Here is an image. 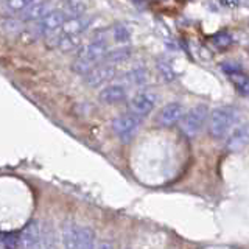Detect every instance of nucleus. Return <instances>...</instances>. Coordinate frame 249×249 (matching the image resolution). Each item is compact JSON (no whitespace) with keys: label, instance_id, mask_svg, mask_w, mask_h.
<instances>
[{"label":"nucleus","instance_id":"f257e3e1","mask_svg":"<svg viewBox=\"0 0 249 249\" xmlns=\"http://www.w3.org/2000/svg\"><path fill=\"white\" fill-rule=\"evenodd\" d=\"M237 122V109L233 106H218L209 115V134L215 140H221Z\"/></svg>","mask_w":249,"mask_h":249},{"label":"nucleus","instance_id":"f03ea898","mask_svg":"<svg viewBox=\"0 0 249 249\" xmlns=\"http://www.w3.org/2000/svg\"><path fill=\"white\" fill-rule=\"evenodd\" d=\"M209 115H210V111L206 105H198L189 109V111L185 112V115L182 117V120L179 122V128H181L182 134L190 139L196 137L201 132V129L204 128Z\"/></svg>","mask_w":249,"mask_h":249},{"label":"nucleus","instance_id":"7ed1b4c3","mask_svg":"<svg viewBox=\"0 0 249 249\" xmlns=\"http://www.w3.org/2000/svg\"><path fill=\"white\" fill-rule=\"evenodd\" d=\"M62 240L66 248H92L95 241V232L88 226L69 224L62 231Z\"/></svg>","mask_w":249,"mask_h":249},{"label":"nucleus","instance_id":"20e7f679","mask_svg":"<svg viewBox=\"0 0 249 249\" xmlns=\"http://www.w3.org/2000/svg\"><path fill=\"white\" fill-rule=\"evenodd\" d=\"M140 117L136 114H123L115 117L111 122V129L114 134L119 137L122 142H131L132 137L137 134L140 128Z\"/></svg>","mask_w":249,"mask_h":249},{"label":"nucleus","instance_id":"39448f33","mask_svg":"<svg viewBox=\"0 0 249 249\" xmlns=\"http://www.w3.org/2000/svg\"><path fill=\"white\" fill-rule=\"evenodd\" d=\"M69 18L70 14L66 10H50L41 20H37V25L35 30L39 33V36H47L58 31Z\"/></svg>","mask_w":249,"mask_h":249},{"label":"nucleus","instance_id":"423d86ee","mask_svg":"<svg viewBox=\"0 0 249 249\" xmlns=\"http://www.w3.org/2000/svg\"><path fill=\"white\" fill-rule=\"evenodd\" d=\"M117 75V67L115 64L111 62H100L95 67H93L90 72L84 75V83L90 86V88H100L106 83H109L112 78Z\"/></svg>","mask_w":249,"mask_h":249},{"label":"nucleus","instance_id":"0eeeda50","mask_svg":"<svg viewBox=\"0 0 249 249\" xmlns=\"http://www.w3.org/2000/svg\"><path fill=\"white\" fill-rule=\"evenodd\" d=\"M107 52H109V47L106 41H103V39H95V41L80 47V49L76 50V58L90 61L93 64H100V62H103V59L106 58Z\"/></svg>","mask_w":249,"mask_h":249},{"label":"nucleus","instance_id":"6e6552de","mask_svg":"<svg viewBox=\"0 0 249 249\" xmlns=\"http://www.w3.org/2000/svg\"><path fill=\"white\" fill-rule=\"evenodd\" d=\"M185 112H187L185 107L181 103L173 101V103H168L160 109V111L158 112V115H156L154 122L158 126L168 128V126H173V124L181 122L182 117L185 115Z\"/></svg>","mask_w":249,"mask_h":249},{"label":"nucleus","instance_id":"1a4fd4ad","mask_svg":"<svg viewBox=\"0 0 249 249\" xmlns=\"http://www.w3.org/2000/svg\"><path fill=\"white\" fill-rule=\"evenodd\" d=\"M156 101H158V97H156L153 92L150 90L139 92L128 101V109H129V112L136 114L139 117H143L146 114L153 112V109L156 107Z\"/></svg>","mask_w":249,"mask_h":249},{"label":"nucleus","instance_id":"9d476101","mask_svg":"<svg viewBox=\"0 0 249 249\" xmlns=\"http://www.w3.org/2000/svg\"><path fill=\"white\" fill-rule=\"evenodd\" d=\"M42 240V228L37 221H30L25 228L20 231V246L19 248H37L41 246Z\"/></svg>","mask_w":249,"mask_h":249},{"label":"nucleus","instance_id":"9b49d317","mask_svg":"<svg viewBox=\"0 0 249 249\" xmlns=\"http://www.w3.org/2000/svg\"><path fill=\"white\" fill-rule=\"evenodd\" d=\"M128 97V92L124 89V86L122 84H111L106 86L105 89H101L98 93V98L101 103L105 105H119L123 103Z\"/></svg>","mask_w":249,"mask_h":249},{"label":"nucleus","instance_id":"f8f14e48","mask_svg":"<svg viewBox=\"0 0 249 249\" xmlns=\"http://www.w3.org/2000/svg\"><path fill=\"white\" fill-rule=\"evenodd\" d=\"M248 143H249V123H245L231 132L228 142H226V148L229 151L235 153L243 150Z\"/></svg>","mask_w":249,"mask_h":249},{"label":"nucleus","instance_id":"ddd939ff","mask_svg":"<svg viewBox=\"0 0 249 249\" xmlns=\"http://www.w3.org/2000/svg\"><path fill=\"white\" fill-rule=\"evenodd\" d=\"M90 19H86L83 14L80 16H70L64 22V25L59 28V33L62 36H80L83 31L89 27Z\"/></svg>","mask_w":249,"mask_h":249},{"label":"nucleus","instance_id":"4468645a","mask_svg":"<svg viewBox=\"0 0 249 249\" xmlns=\"http://www.w3.org/2000/svg\"><path fill=\"white\" fill-rule=\"evenodd\" d=\"M49 5L45 2H35L28 5L25 10H22L20 20L23 22H33V20H41L44 16L49 13Z\"/></svg>","mask_w":249,"mask_h":249},{"label":"nucleus","instance_id":"2eb2a0df","mask_svg":"<svg viewBox=\"0 0 249 249\" xmlns=\"http://www.w3.org/2000/svg\"><path fill=\"white\" fill-rule=\"evenodd\" d=\"M131 49L129 47H120V49H115V50H109L106 58L103 59L105 62H111V64H119V62H123L129 59L131 56Z\"/></svg>","mask_w":249,"mask_h":249},{"label":"nucleus","instance_id":"dca6fc26","mask_svg":"<svg viewBox=\"0 0 249 249\" xmlns=\"http://www.w3.org/2000/svg\"><path fill=\"white\" fill-rule=\"evenodd\" d=\"M0 245L3 249H14L20 246V232H0Z\"/></svg>","mask_w":249,"mask_h":249},{"label":"nucleus","instance_id":"f3484780","mask_svg":"<svg viewBox=\"0 0 249 249\" xmlns=\"http://www.w3.org/2000/svg\"><path fill=\"white\" fill-rule=\"evenodd\" d=\"M231 81L235 86V89L241 93V95H249V75H245L243 72L231 75Z\"/></svg>","mask_w":249,"mask_h":249},{"label":"nucleus","instance_id":"a211bd4d","mask_svg":"<svg viewBox=\"0 0 249 249\" xmlns=\"http://www.w3.org/2000/svg\"><path fill=\"white\" fill-rule=\"evenodd\" d=\"M80 44H81L80 36H62L61 35V41H59L58 49L62 50V52L78 50V49H80Z\"/></svg>","mask_w":249,"mask_h":249},{"label":"nucleus","instance_id":"6ab92c4d","mask_svg":"<svg viewBox=\"0 0 249 249\" xmlns=\"http://www.w3.org/2000/svg\"><path fill=\"white\" fill-rule=\"evenodd\" d=\"M88 10L86 0H67V13L70 16H80Z\"/></svg>","mask_w":249,"mask_h":249},{"label":"nucleus","instance_id":"aec40b11","mask_svg":"<svg viewBox=\"0 0 249 249\" xmlns=\"http://www.w3.org/2000/svg\"><path fill=\"white\" fill-rule=\"evenodd\" d=\"M97 64H93V62L90 61H86V59H80V58H76L73 62H72V70L75 73H80V75H86L88 72H90V70L95 67Z\"/></svg>","mask_w":249,"mask_h":249},{"label":"nucleus","instance_id":"412c9836","mask_svg":"<svg viewBox=\"0 0 249 249\" xmlns=\"http://www.w3.org/2000/svg\"><path fill=\"white\" fill-rule=\"evenodd\" d=\"M128 80L132 84H143L148 80V72L145 69H134L128 73Z\"/></svg>","mask_w":249,"mask_h":249},{"label":"nucleus","instance_id":"4be33fe9","mask_svg":"<svg viewBox=\"0 0 249 249\" xmlns=\"http://www.w3.org/2000/svg\"><path fill=\"white\" fill-rule=\"evenodd\" d=\"M112 36H114V39L117 42H128L129 41V31H128V28L124 27V25H115L114 28H112Z\"/></svg>","mask_w":249,"mask_h":249},{"label":"nucleus","instance_id":"5701e85b","mask_svg":"<svg viewBox=\"0 0 249 249\" xmlns=\"http://www.w3.org/2000/svg\"><path fill=\"white\" fill-rule=\"evenodd\" d=\"M221 70L226 73V75H235V73H240L243 72V67H241L238 62H231V61H226V62H221Z\"/></svg>","mask_w":249,"mask_h":249},{"label":"nucleus","instance_id":"b1692460","mask_svg":"<svg viewBox=\"0 0 249 249\" xmlns=\"http://www.w3.org/2000/svg\"><path fill=\"white\" fill-rule=\"evenodd\" d=\"M212 42L216 47H220V49H226V47H229L232 44V37L228 33H220V35H215L212 37Z\"/></svg>","mask_w":249,"mask_h":249},{"label":"nucleus","instance_id":"393cba45","mask_svg":"<svg viewBox=\"0 0 249 249\" xmlns=\"http://www.w3.org/2000/svg\"><path fill=\"white\" fill-rule=\"evenodd\" d=\"M158 70H159L160 76H162L165 81L175 80V72H173V69H171L168 64H165V62H159V64H158Z\"/></svg>","mask_w":249,"mask_h":249},{"label":"nucleus","instance_id":"a878e982","mask_svg":"<svg viewBox=\"0 0 249 249\" xmlns=\"http://www.w3.org/2000/svg\"><path fill=\"white\" fill-rule=\"evenodd\" d=\"M27 3H28L27 0H6L8 8H11V10H14V11H22V10H25V8L28 6Z\"/></svg>","mask_w":249,"mask_h":249},{"label":"nucleus","instance_id":"bb28decb","mask_svg":"<svg viewBox=\"0 0 249 249\" xmlns=\"http://www.w3.org/2000/svg\"><path fill=\"white\" fill-rule=\"evenodd\" d=\"M3 31H18L20 28V22L19 20H16V19H5L3 20Z\"/></svg>","mask_w":249,"mask_h":249},{"label":"nucleus","instance_id":"cd10ccee","mask_svg":"<svg viewBox=\"0 0 249 249\" xmlns=\"http://www.w3.org/2000/svg\"><path fill=\"white\" fill-rule=\"evenodd\" d=\"M220 3L223 6H231V8H233V6H238L240 0H220Z\"/></svg>","mask_w":249,"mask_h":249},{"label":"nucleus","instance_id":"c85d7f7f","mask_svg":"<svg viewBox=\"0 0 249 249\" xmlns=\"http://www.w3.org/2000/svg\"><path fill=\"white\" fill-rule=\"evenodd\" d=\"M27 2H33V0H27Z\"/></svg>","mask_w":249,"mask_h":249},{"label":"nucleus","instance_id":"c756f323","mask_svg":"<svg viewBox=\"0 0 249 249\" xmlns=\"http://www.w3.org/2000/svg\"><path fill=\"white\" fill-rule=\"evenodd\" d=\"M248 52H249V47H248Z\"/></svg>","mask_w":249,"mask_h":249}]
</instances>
